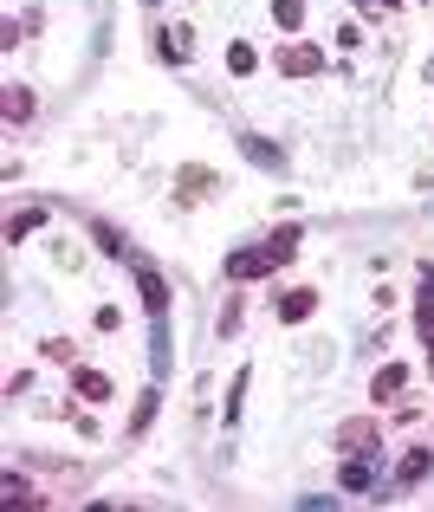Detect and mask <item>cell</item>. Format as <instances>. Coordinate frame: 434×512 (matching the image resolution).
<instances>
[{
  "label": "cell",
  "instance_id": "cell-1",
  "mask_svg": "<svg viewBox=\"0 0 434 512\" xmlns=\"http://www.w3.org/2000/svg\"><path fill=\"white\" fill-rule=\"evenodd\" d=\"M124 266L137 273V292H143V312L149 318H169V279L156 273V266L143 260V253H124Z\"/></svg>",
  "mask_w": 434,
  "mask_h": 512
},
{
  "label": "cell",
  "instance_id": "cell-2",
  "mask_svg": "<svg viewBox=\"0 0 434 512\" xmlns=\"http://www.w3.org/2000/svg\"><path fill=\"white\" fill-rule=\"evenodd\" d=\"M273 65L286 78H318L324 72V46H311V39H286V46L273 52Z\"/></svg>",
  "mask_w": 434,
  "mask_h": 512
},
{
  "label": "cell",
  "instance_id": "cell-3",
  "mask_svg": "<svg viewBox=\"0 0 434 512\" xmlns=\"http://www.w3.org/2000/svg\"><path fill=\"white\" fill-rule=\"evenodd\" d=\"M279 260H286V253H279L273 240H260V247H240V253H227V279H266Z\"/></svg>",
  "mask_w": 434,
  "mask_h": 512
},
{
  "label": "cell",
  "instance_id": "cell-4",
  "mask_svg": "<svg viewBox=\"0 0 434 512\" xmlns=\"http://www.w3.org/2000/svg\"><path fill=\"white\" fill-rule=\"evenodd\" d=\"M337 487H344V493H376V487H383V461H376L370 448L350 454V461L337 467Z\"/></svg>",
  "mask_w": 434,
  "mask_h": 512
},
{
  "label": "cell",
  "instance_id": "cell-5",
  "mask_svg": "<svg viewBox=\"0 0 434 512\" xmlns=\"http://www.w3.org/2000/svg\"><path fill=\"white\" fill-rule=\"evenodd\" d=\"M240 156H247L253 169H266V175H279V169H286V143H273V137H253V130L240 137Z\"/></svg>",
  "mask_w": 434,
  "mask_h": 512
},
{
  "label": "cell",
  "instance_id": "cell-6",
  "mask_svg": "<svg viewBox=\"0 0 434 512\" xmlns=\"http://www.w3.org/2000/svg\"><path fill=\"white\" fill-rule=\"evenodd\" d=\"M273 312H279V325H305V318L318 312V292H311V286H292V292H279Z\"/></svg>",
  "mask_w": 434,
  "mask_h": 512
},
{
  "label": "cell",
  "instance_id": "cell-7",
  "mask_svg": "<svg viewBox=\"0 0 434 512\" xmlns=\"http://www.w3.org/2000/svg\"><path fill=\"white\" fill-rule=\"evenodd\" d=\"M376 435H383V422H376V415H357V422L337 428V448H344V454H363V448H376Z\"/></svg>",
  "mask_w": 434,
  "mask_h": 512
},
{
  "label": "cell",
  "instance_id": "cell-8",
  "mask_svg": "<svg viewBox=\"0 0 434 512\" xmlns=\"http://www.w3.org/2000/svg\"><path fill=\"white\" fill-rule=\"evenodd\" d=\"M214 188H221V182H214V169H182V175H175V201H182V208L208 201Z\"/></svg>",
  "mask_w": 434,
  "mask_h": 512
},
{
  "label": "cell",
  "instance_id": "cell-9",
  "mask_svg": "<svg viewBox=\"0 0 434 512\" xmlns=\"http://www.w3.org/2000/svg\"><path fill=\"white\" fill-rule=\"evenodd\" d=\"M149 370H156V383L175 370V344H169V318H156L149 325Z\"/></svg>",
  "mask_w": 434,
  "mask_h": 512
},
{
  "label": "cell",
  "instance_id": "cell-10",
  "mask_svg": "<svg viewBox=\"0 0 434 512\" xmlns=\"http://www.w3.org/2000/svg\"><path fill=\"white\" fill-rule=\"evenodd\" d=\"M72 389H78L85 402H104V396H111V376L91 370V363H72Z\"/></svg>",
  "mask_w": 434,
  "mask_h": 512
},
{
  "label": "cell",
  "instance_id": "cell-11",
  "mask_svg": "<svg viewBox=\"0 0 434 512\" xmlns=\"http://www.w3.org/2000/svg\"><path fill=\"white\" fill-rule=\"evenodd\" d=\"M428 467H434V454H428V448H409V454L396 461V480H402V487H422Z\"/></svg>",
  "mask_w": 434,
  "mask_h": 512
},
{
  "label": "cell",
  "instance_id": "cell-12",
  "mask_svg": "<svg viewBox=\"0 0 434 512\" xmlns=\"http://www.w3.org/2000/svg\"><path fill=\"white\" fill-rule=\"evenodd\" d=\"M402 383H409V370H402V363H383V370L370 376V396L389 402V396H402Z\"/></svg>",
  "mask_w": 434,
  "mask_h": 512
},
{
  "label": "cell",
  "instance_id": "cell-13",
  "mask_svg": "<svg viewBox=\"0 0 434 512\" xmlns=\"http://www.w3.org/2000/svg\"><path fill=\"white\" fill-rule=\"evenodd\" d=\"M0 493H7L13 512H20V506H46V500H39V487H33L26 474H7V480H0Z\"/></svg>",
  "mask_w": 434,
  "mask_h": 512
},
{
  "label": "cell",
  "instance_id": "cell-14",
  "mask_svg": "<svg viewBox=\"0 0 434 512\" xmlns=\"http://www.w3.org/2000/svg\"><path fill=\"white\" fill-rule=\"evenodd\" d=\"M33 111H39V98L26 85H7V124H33Z\"/></svg>",
  "mask_w": 434,
  "mask_h": 512
},
{
  "label": "cell",
  "instance_id": "cell-15",
  "mask_svg": "<svg viewBox=\"0 0 434 512\" xmlns=\"http://www.w3.org/2000/svg\"><path fill=\"white\" fill-rule=\"evenodd\" d=\"M156 409H162V389H143V396H137V415H130V435H149Z\"/></svg>",
  "mask_w": 434,
  "mask_h": 512
},
{
  "label": "cell",
  "instance_id": "cell-16",
  "mask_svg": "<svg viewBox=\"0 0 434 512\" xmlns=\"http://www.w3.org/2000/svg\"><path fill=\"white\" fill-rule=\"evenodd\" d=\"M33 227H46V208H20V214H13V221H7V240H13V247H20V240L33 234Z\"/></svg>",
  "mask_w": 434,
  "mask_h": 512
},
{
  "label": "cell",
  "instance_id": "cell-17",
  "mask_svg": "<svg viewBox=\"0 0 434 512\" xmlns=\"http://www.w3.org/2000/svg\"><path fill=\"white\" fill-rule=\"evenodd\" d=\"M253 65H260V52H253L247 39H234V46H227V72H234V78H247Z\"/></svg>",
  "mask_w": 434,
  "mask_h": 512
},
{
  "label": "cell",
  "instance_id": "cell-18",
  "mask_svg": "<svg viewBox=\"0 0 434 512\" xmlns=\"http://www.w3.org/2000/svg\"><path fill=\"white\" fill-rule=\"evenodd\" d=\"M273 20H279V33H298L305 26V0H273Z\"/></svg>",
  "mask_w": 434,
  "mask_h": 512
},
{
  "label": "cell",
  "instance_id": "cell-19",
  "mask_svg": "<svg viewBox=\"0 0 434 512\" xmlns=\"http://www.w3.org/2000/svg\"><path fill=\"white\" fill-rule=\"evenodd\" d=\"M240 312H247V305H240V292H234V299L221 305V318H214V331H221V338H234V331H240Z\"/></svg>",
  "mask_w": 434,
  "mask_h": 512
},
{
  "label": "cell",
  "instance_id": "cell-20",
  "mask_svg": "<svg viewBox=\"0 0 434 512\" xmlns=\"http://www.w3.org/2000/svg\"><path fill=\"white\" fill-rule=\"evenodd\" d=\"M240 402H247V370H234V389H227V422H240Z\"/></svg>",
  "mask_w": 434,
  "mask_h": 512
},
{
  "label": "cell",
  "instance_id": "cell-21",
  "mask_svg": "<svg viewBox=\"0 0 434 512\" xmlns=\"http://www.w3.org/2000/svg\"><path fill=\"white\" fill-rule=\"evenodd\" d=\"M91 234H98V247H104V253H130V247H124V234H117L111 221H98V227H91Z\"/></svg>",
  "mask_w": 434,
  "mask_h": 512
},
{
  "label": "cell",
  "instance_id": "cell-22",
  "mask_svg": "<svg viewBox=\"0 0 434 512\" xmlns=\"http://www.w3.org/2000/svg\"><path fill=\"white\" fill-rule=\"evenodd\" d=\"M266 240H273V247L286 253V260H292V253H298V227H292V221H286V227H273V234H266Z\"/></svg>",
  "mask_w": 434,
  "mask_h": 512
},
{
  "label": "cell",
  "instance_id": "cell-23",
  "mask_svg": "<svg viewBox=\"0 0 434 512\" xmlns=\"http://www.w3.org/2000/svg\"><path fill=\"white\" fill-rule=\"evenodd\" d=\"M39 350H46V357H52V363H72V357H78V350H72V344H65V338H46V344H39Z\"/></svg>",
  "mask_w": 434,
  "mask_h": 512
},
{
  "label": "cell",
  "instance_id": "cell-24",
  "mask_svg": "<svg viewBox=\"0 0 434 512\" xmlns=\"http://www.w3.org/2000/svg\"><path fill=\"white\" fill-rule=\"evenodd\" d=\"M98 7H111V0H98Z\"/></svg>",
  "mask_w": 434,
  "mask_h": 512
}]
</instances>
